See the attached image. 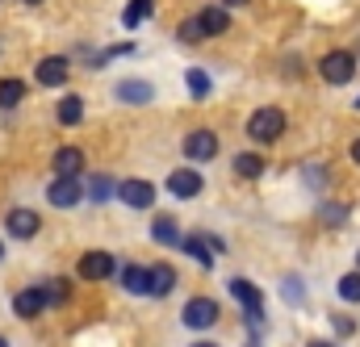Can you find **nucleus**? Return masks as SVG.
<instances>
[{
	"mask_svg": "<svg viewBox=\"0 0 360 347\" xmlns=\"http://www.w3.org/2000/svg\"><path fill=\"white\" fill-rule=\"evenodd\" d=\"M248 134H252L256 143H276V138L285 134V113H281V109H272V105L256 109V113L248 117Z\"/></svg>",
	"mask_w": 360,
	"mask_h": 347,
	"instance_id": "f257e3e1",
	"label": "nucleus"
},
{
	"mask_svg": "<svg viewBox=\"0 0 360 347\" xmlns=\"http://www.w3.org/2000/svg\"><path fill=\"white\" fill-rule=\"evenodd\" d=\"M319 72H323L327 84H348V80L356 76V59H352L348 51H331V55L319 59Z\"/></svg>",
	"mask_w": 360,
	"mask_h": 347,
	"instance_id": "f03ea898",
	"label": "nucleus"
},
{
	"mask_svg": "<svg viewBox=\"0 0 360 347\" xmlns=\"http://www.w3.org/2000/svg\"><path fill=\"white\" fill-rule=\"evenodd\" d=\"M80 197H84L80 176H55L51 188H46V201H51L55 209H72V205H80Z\"/></svg>",
	"mask_w": 360,
	"mask_h": 347,
	"instance_id": "7ed1b4c3",
	"label": "nucleus"
},
{
	"mask_svg": "<svg viewBox=\"0 0 360 347\" xmlns=\"http://www.w3.org/2000/svg\"><path fill=\"white\" fill-rule=\"evenodd\" d=\"M218 314H222V310H218L214 297H193V301L184 306V327H188V331H210V327L218 322Z\"/></svg>",
	"mask_w": 360,
	"mask_h": 347,
	"instance_id": "20e7f679",
	"label": "nucleus"
},
{
	"mask_svg": "<svg viewBox=\"0 0 360 347\" xmlns=\"http://www.w3.org/2000/svg\"><path fill=\"white\" fill-rule=\"evenodd\" d=\"M113 192H117L130 209H151V201H155V184H151V180H122Z\"/></svg>",
	"mask_w": 360,
	"mask_h": 347,
	"instance_id": "39448f33",
	"label": "nucleus"
},
{
	"mask_svg": "<svg viewBox=\"0 0 360 347\" xmlns=\"http://www.w3.org/2000/svg\"><path fill=\"white\" fill-rule=\"evenodd\" d=\"M231 297L252 314V327H260V322H264V301H260V289H256L252 280H231Z\"/></svg>",
	"mask_w": 360,
	"mask_h": 347,
	"instance_id": "423d86ee",
	"label": "nucleus"
},
{
	"mask_svg": "<svg viewBox=\"0 0 360 347\" xmlns=\"http://www.w3.org/2000/svg\"><path fill=\"white\" fill-rule=\"evenodd\" d=\"M184 155H188L193 164L214 159V155H218V134H214V130H193V134L184 138Z\"/></svg>",
	"mask_w": 360,
	"mask_h": 347,
	"instance_id": "0eeeda50",
	"label": "nucleus"
},
{
	"mask_svg": "<svg viewBox=\"0 0 360 347\" xmlns=\"http://www.w3.org/2000/svg\"><path fill=\"white\" fill-rule=\"evenodd\" d=\"M68 72H72L68 59H63V55H51V59H42V63L34 67V80L42 88H59V84H68Z\"/></svg>",
	"mask_w": 360,
	"mask_h": 347,
	"instance_id": "6e6552de",
	"label": "nucleus"
},
{
	"mask_svg": "<svg viewBox=\"0 0 360 347\" xmlns=\"http://www.w3.org/2000/svg\"><path fill=\"white\" fill-rule=\"evenodd\" d=\"M201 188H205V180L193 172V168H176V172L168 176V192H172V197H180V201H193Z\"/></svg>",
	"mask_w": 360,
	"mask_h": 347,
	"instance_id": "1a4fd4ad",
	"label": "nucleus"
},
{
	"mask_svg": "<svg viewBox=\"0 0 360 347\" xmlns=\"http://www.w3.org/2000/svg\"><path fill=\"white\" fill-rule=\"evenodd\" d=\"M113 256L109 251H89V256H80V280H105V276H113Z\"/></svg>",
	"mask_w": 360,
	"mask_h": 347,
	"instance_id": "9d476101",
	"label": "nucleus"
},
{
	"mask_svg": "<svg viewBox=\"0 0 360 347\" xmlns=\"http://www.w3.org/2000/svg\"><path fill=\"white\" fill-rule=\"evenodd\" d=\"M13 310H17L21 318H34V314H42V310H46V289H42V284H30V289H21V293L13 297Z\"/></svg>",
	"mask_w": 360,
	"mask_h": 347,
	"instance_id": "9b49d317",
	"label": "nucleus"
},
{
	"mask_svg": "<svg viewBox=\"0 0 360 347\" xmlns=\"http://www.w3.org/2000/svg\"><path fill=\"white\" fill-rule=\"evenodd\" d=\"M4 226H8V235H13V239H34L42 222H38V214H34V209H13V214L4 218Z\"/></svg>",
	"mask_w": 360,
	"mask_h": 347,
	"instance_id": "f8f14e48",
	"label": "nucleus"
},
{
	"mask_svg": "<svg viewBox=\"0 0 360 347\" xmlns=\"http://www.w3.org/2000/svg\"><path fill=\"white\" fill-rule=\"evenodd\" d=\"M197 25H201L205 38H210V34H226V30H231V13H226V4H218V8H214V4L201 8V13H197Z\"/></svg>",
	"mask_w": 360,
	"mask_h": 347,
	"instance_id": "ddd939ff",
	"label": "nucleus"
},
{
	"mask_svg": "<svg viewBox=\"0 0 360 347\" xmlns=\"http://www.w3.org/2000/svg\"><path fill=\"white\" fill-rule=\"evenodd\" d=\"M172 289H176V272H172L168 263L147 268V293H151V297H168Z\"/></svg>",
	"mask_w": 360,
	"mask_h": 347,
	"instance_id": "4468645a",
	"label": "nucleus"
},
{
	"mask_svg": "<svg viewBox=\"0 0 360 347\" xmlns=\"http://www.w3.org/2000/svg\"><path fill=\"white\" fill-rule=\"evenodd\" d=\"M84 172V151L80 147H59L55 151V176H80Z\"/></svg>",
	"mask_w": 360,
	"mask_h": 347,
	"instance_id": "2eb2a0df",
	"label": "nucleus"
},
{
	"mask_svg": "<svg viewBox=\"0 0 360 347\" xmlns=\"http://www.w3.org/2000/svg\"><path fill=\"white\" fill-rule=\"evenodd\" d=\"M113 92H117V100H126V105H147V100L155 96L147 80H122V84L113 88Z\"/></svg>",
	"mask_w": 360,
	"mask_h": 347,
	"instance_id": "dca6fc26",
	"label": "nucleus"
},
{
	"mask_svg": "<svg viewBox=\"0 0 360 347\" xmlns=\"http://www.w3.org/2000/svg\"><path fill=\"white\" fill-rule=\"evenodd\" d=\"M176 247H184V251L201 263V268H214V247L205 243V235H188V239H180Z\"/></svg>",
	"mask_w": 360,
	"mask_h": 347,
	"instance_id": "f3484780",
	"label": "nucleus"
},
{
	"mask_svg": "<svg viewBox=\"0 0 360 347\" xmlns=\"http://www.w3.org/2000/svg\"><path fill=\"white\" fill-rule=\"evenodd\" d=\"M84 117V100L80 96H63L59 100V126H80Z\"/></svg>",
	"mask_w": 360,
	"mask_h": 347,
	"instance_id": "a211bd4d",
	"label": "nucleus"
},
{
	"mask_svg": "<svg viewBox=\"0 0 360 347\" xmlns=\"http://www.w3.org/2000/svg\"><path fill=\"white\" fill-rule=\"evenodd\" d=\"M151 8H155L151 0H130V4H126V13H122V25H126V30H134V25H143V21L151 17Z\"/></svg>",
	"mask_w": 360,
	"mask_h": 347,
	"instance_id": "6ab92c4d",
	"label": "nucleus"
},
{
	"mask_svg": "<svg viewBox=\"0 0 360 347\" xmlns=\"http://www.w3.org/2000/svg\"><path fill=\"white\" fill-rule=\"evenodd\" d=\"M122 289L126 293H147V268H139V263L122 268Z\"/></svg>",
	"mask_w": 360,
	"mask_h": 347,
	"instance_id": "aec40b11",
	"label": "nucleus"
},
{
	"mask_svg": "<svg viewBox=\"0 0 360 347\" xmlns=\"http://www.w3.org/2000/svg\"><path fill=\"white\" fill-rule=\"evenodd\" d=\"M151 235H155V243H164V247H176V243H180V230H176V222H172V218H155Z\"/></svg>",
	"mask_w": 360,
	"mask_h": 347,
	"instance_id": "412c9836",
	"label": "nucleus"
},
{
	"mask_svg": "<svg viewBox=\"0 0 360 347\" xmlns=\"http://www.w3.org/2000/svg\"><path fill=\"white\" fill-rule=\"evenodd\" d=\"M21 96H25V84L21 80H0V109H13V105H21Z\"/></svg>",
	"mask_w": 360,
	"mask_h": 347,
	"instance_id": "4be33fe9",
	"label": "nucleus"
},
{
	"mask_svg": "<svg viewBox=\"0 0 360 347\" xmlns=\"http://www.w3.org/2000/svg\"><path fill=\"white\" fill-rule=\"evenodd\" d=\"M235 172L248 176V180H256V176L264 172V159H260V155H248V151H243V155L235 159Z\"/></svg>",
	"mask_w": 360,
	"mask_h": 347,
	"instance_id": "5701e85b",
	"label": "nucleus"
},
{
	"mask_svg": "<svg viewBox=\"0 0 360 347\" xmlns=\"http://www.w3.org/2000/svg\"><path fill=\"white\" fill-rule=\"evenodd\" d=\"M188 92H193V100H205V96H210V76H205L201 67L188 72Z\"/></svg>",
	"mask_w": 360,
	"mask_h": 347,
	"instance_id": "b1692460",
	"label": "nucleus"
},
{
	"mask_svg": "<svg viewBox=\"0 0 360 347\" xmlns=\"http://www.w3.org/2000/svg\"><path fill=\"white\" fill-rule=\"evenodd\" d=\"M46 289V306H63L68 301V293H72V284L68 280H51V284H42Z\"/></svg>",
	"mask_w": 360,
	"mask_h": 347,
	"instance_id": "393cba45",
	"label": "nucleus"
},
{
	"mask_svg": "<svg viewBox=\"0 0 360 347\" xmlns=\"http://www.w3.org/2000/svg\"><path fill=\"white\" fill-rule=\"evenodd\" d=\"M340 297H344V301H360V272H352V276L340 280Z\"/></svg>",
	"mask_w": 360,
	"mask_h": 347,
	"instance_id": "a878e982",
	"label": "nucleus"
},
{
	"mask_svg": "<svg viewBox=\"0 0 360 347\" xmlns=\"http://www.w3.org/2000/svg\"><path fill=\"white\" fill-rule=\"evenodd\" d=\"M109 192H113L109 176H92V184H89V197H92V201H109Z\"/></svg>",
	"mask_w": 360,
	"mask_h": 347,
	"instance_id": "bb28decb",
	"label": "nucleus"
},
{
	"mask_svg": "<svg viewBox=\"0 0 360 347\" xmlns=\"http://www.w3.org/2000/svg\"><path fill=\"white\" fill-rule=\"evenodd\" d=\"M176 34H180V42H201V38H205V34H201V25H197V17H193V21H184Z\"/></svg>",
	"mask_w": 360,
	"mask_h": 347,
	"instance_id": "cd10ccee",
	"label": "nucleus"
},
{
	"mask_svg": "<svg viewBox=\"0 0 360 347\" xmlns=\"http://www.w3.org/2000/svg\"><path fill=\"white\" fill-rule=\"evenodd\" d=\"M335 331H340V335H356V322H352V318H335Z\"/></svg>",
	"mask_w": 360,
	"mask_h": 347,
	"instance_id": "c85d7f7f",
	"label": "nucleus"
},
{
	"mask_svg": "<svg viewBox=\"0 0 360 347\" xmlns=\"http://www.w3.org/2000/svg\"><path fill=\"white\" fill-rule=\"evenodd\" d=\"M352 159H356V164H360V138H356V143H352Z\"/></svg>",
	"mask_w": 360,
	"mask_h": 347,
	"instance_id": "c756f323",
	"label": "nucleus"
},
{
	"mask_svg": "<svg viewBox=\"0 0 360 347\" xmlns=\"http://www.w3.org/2000/svg\"><path fill=\"white\" fill-rule=\"evenodd\" d=\"M222 4H248V0H222Z\"/></svg>",
	"mask_w": 360,
	"mask_h": 347,
	"instance_id": "7c9ffc66",
	"label": "nucleus"
},
{
	"mask_svg": "<svg viewBox=\"0 0 360 347\" xmlns=\"http://www.w3.org/2000/svg\"><path fill=\"white\" fill-rule=\"evenodd\" d=\"M193 347H218V343H193Z\"/></svg>",
	"mask_w": 360,
	"mask_h": 347,
	"instance_id": "2f4dec72",
	"label": "nucleus"
},
{
	"mask_svg": "<svg viewBox=\"0 0 360 347\" xmlns=\"http://www.w3.org/2000/svg\"><path fill=\"white\" fill-rule=\"evenodd\" d=\"M310 347H331V343H310Z\"/></svg>",
	"mask_w": 360,
	"mask_h": 347,
	"instance_id": "473e14b6",
	"label": "nucleus"
},
{
	"mask_svg": "<svg viewBox=\"0 0 360 347\" xmlns=\"http://www.w3.org/2000/svg\"><path fill=\"white\" fill-rule=\"evenodd\" d=\"M25 4H42V0H25Z\"/></svg>",
	"mask_w": 360,
	"mask_h": 347,
	"instance_id": "72a5a7b5",
	"label": "nucleus"
},
{
	"mask_svg": "<svg viewBox=\"0 0 360 347\" xmlns=\"http://www.w3.org/2000/svg\"><path fill=\"white\" fill-rule=\"evenodd\" d=\"M0 347H8V343H4V339H0Z\"/></svg>",
	"mask_w": 360,
	"mask_h": 347,
	"instance_id": "f704fd0d",
	"label": "nucleus"
},
{
	"mask_svg": "<svg viewBox=\"0 0 360 347\" xmlns=\"http://www.w3.org/2000/svg\"><path fill=\"white\" fill-rule=\"evenodd\" d=\"M356 263H360V251H356Z\"/></svg>",
	"mask_w": 360,
	"mask_h": 347,
	"instance_id": "c9c22d12",
	"label": "nucleus"
},
{
	"mask_svg": "<svg viewBox=\"0 0 360 347\" xmlns=\"http://www.w3.org/2000/svg\"><path fill=\"white\" fill-rule=\"evenodd\" d=\"M0 256H4V247H0Z\"/></svg>",
	"mask_w": 360,
	"mask_h": 347,
	"instance_id": "e433bc0d",
	"label": "nucleus"
},
{
	"mask_svg": "<svg viewBox=\"0 0 360 347\" xmlns=\"http://www.w3.org/2000/svg\"><path fill=\"white\" fill-rule=\"evenodd\" d=\"M356 109H360V100H356Z\"/></svg>",
	"mask_w": 360,
	"mask_h": 347,
	"instance_id": "4c0bfd02",
	"label": "nucleus"
}]
</instances>
